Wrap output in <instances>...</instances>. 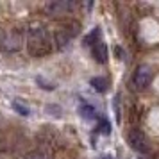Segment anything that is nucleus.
I'll list each match as a JSON object with an SVG mask.
<instances>
[{"mask_svg": "<svg viewBox=\"0 0 159 159\" xmlns=\"http://www.w3.org/2000/svg\"><path fill=\"white\" fill-rule=\"evenodd\" d=\"M27 52L34 57H41L47 56L52 50V41H50V34L45 25L41 23H30L27 29Z\"/></svg>", "mask_w": 159, "mask_h": 159, "instance_id": "1", "label": "nucleus"}, {"mask_svg": "<svg viewBox=\"0 0 159 159\" xmlns=\"http://www.w3.org/2000/svg\"><path fill=\"white\" fill-rule=\"evenodd\" d=\"M23 43H25V39H23L22 32L13 29L11 32H4L0 48H4V50H7V52H16V50H20V48L23 47Z\"/></svg>", "mask_w": 159, "mask_h": 159, "instance_id": "2", "label": "nucleus"}, {"mask_svg": "<svg viewBox=\"0 0 159 159\" xmlns=\"http://www.w3.org/2000/svg\"><path fill=\"white\" fill-rule=\"evenodd\" d=\"M43 9L48 13L50 16H57V15H68L75 9V2L72 0H50L43 6Z\"/></svg>", "mask_w": 159, "mask_h": 159, "instance_id": "3", "label": "nucleus"}, {"mask_svg": "<svg viewBox=\"0 0 159 159\" xmlns=\"http://www.w3.org/2000/svg\"><path fill=\"white\" fill-rule=\"evenodd\" d=\"M127 141H129V145L134 148V150L141 152V154H147L148 148H150V147H148L147 136H145L139 129H130L129 132H127Z\"/></svg>", "mask_w": 159, "mask_h": 159, "instance_id": "4", "label": "nucleus"}, {"mask_svg": "<svg viewBox=\"0 0 159 159\" xmlns=\"http://www.w3.org/2000/svg\"><path fill=\"white\" fill-rule=\"evenodd\" d=\"M152 80V68L148 65H139L134 72V77H132V82L138 89H143L150 84Z\"/></svg>", "mask_w": 159, "mask_h": 159, "instance_id": "5", "label": "nucleus"}, {"mask_svg": "<svg viewBox=\"0 0 159 159\" xmlns=\"http://www.w3.org/2000/svg\"><path fill=\"white\" fill-rule=\"evenodd\" d=\"M91 48V56H93V59L97 61V63H100V65H106L107 63V47H106V43H104V39H100V41H97V43L93 45V47H89Z\"/></svg>", "mask_w": 159, "mask_h": 159, "instance_id": "6", "label": "nucleus"}, {"mask_svg": "<svg viewBox=\"0 0 159 159\" xmlns=\"http://www.w3.org/2000/svg\"><path fill=\"white\" fill-rule=\"evenodd\" d=\"M79 115L82 116L84 120H93V118H97V109H95L91 104H88V102H80Z\"/></svg>", "mask_w": 159, "mask_h": 159, "instance_id": "7", "label": "nucleus"}, {"mask_svg": "<svg viewBox=\"0 0 159 159\" xmlns=\"http://www.w3.org/2000/svg\"><path fill=\"white\" fill-rule=\"evenodd\" d=\"M102 39V30H100V27H95L89 34H86L84 36V41H82V45L84 47H93L97 41H100Z\"/></svg>", "mask_w": 159, "mask_h": 159, "instance_id": "8", "label": "nucleus"}, {"mask_svg": "<svg viewBox=\"0 0 159 159\" xmlns=\"http://www.w3.org/2000/svg\"><path fill=\"white\" fill-rule=\"evenodd\" d=\"M70 39H72V38L68 36L63 29H59L57 32L54 34V43H56V48H59V50H61V48H65L66 45L70 43Z\"/></svg>", "mask_w": 159, "mask_h": 159, "instance_id": "9", "label": "nucleus"}, {"mask_svg": "<svg viewBox=\"0 0 159 159\" xmlns=\"http://www.w3.org/2000/svg\"><path fill=\"white\" fill-rule=\"evenodd\" d=\"M89 84L93 86L95 91L106 93V91H107V86H109V80L106 79V77H93V79L89 80Z\"/></svg>", "mask_w": 159, "mask_h": 159, "instance_id": "10", "label": "nucleus"}, {"mask_svg": "<svg viewBox=\"0 0 159 159\" xmlns=\"http://www.w3.org/2000/svg\"><path fill=\"white\" fill-rule=\"evenodd\" d=\"M11 106H13V109H15L18 115H22V116H29L30 115V109L27 107V106H23L22 102H20V98H15Z\"/></svg>", "mask_w": 159, "mask_h": 159, "instance_id": "11", "label": "nucleus"}, {"mask_svg": "<svg viewBox=\"0 0 159 159\" xmlns=\"http://www.w3.org/2000/svg\"><path fill=\"white\" fill-rule=\"evenodd\" d=\"M36 82L39 84V88H43V89H48V91H54V89H56V84H52V82H47L43 77H36Z\"/></svg>", "mask_w": 159, "mask_h": 159, "instance_id": "12", "label": "nucleus"}, {"mask_svg": "<svg viewBox=\"0 0 159 159\" xmlns=\"http://www.w3.org/2000/svg\"><path fill=\"white\" fill-rule=\"evenodd\" d=\"M97 130L102 132V134H109V132H111V125H109L107 120H100V125L97 127Z\"/></svg>", "mask_w": 159, "mask_h": 159, "instance_id": "13", "label": "nucleus"}, {"mask_svg": "<svg viewBox=\"0 0 159 159\" xmlns=\"http://www.w3.org/2000/svg\"><path fill=\"white\" fill-rule=\"evenodd\" d=\"M25 159H45V156L39 150H32V152L27 154V157H25Z\"/></svg>", "mask_w": 159, "mask_h": 159, "instance_id": "14", "label": "nucleus"}, {"mask_svg": "<svg viewBox=\"0 0 159 159\" xmlns=\"http://www.w3.org/2000/svg\"><path fill=\"white\" fill-rule=\"evenodd\" d=\"M47 111H54V113H57V116H61V107L59 106H48Z\"/></svg>", "mask_w": 159, "mask_h": 159, "instance_id": "15", "label": "nucleus"}, {"mask_svg": "<svg viewBox=\"0 0 159 159\" xmlns=\"http://www.w3.org/2000/svg\"><path fill=\"white\" fill-rule=\"evenodd\" d=\"M102 159H111V157H109V156H102Z\"/></svg>", "mask_w": 159, "mask_h": 159, "instance_id": "16", "label": "nucleus"}]
</instances>
